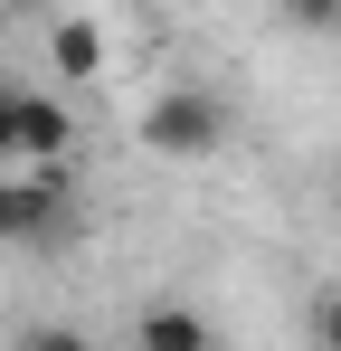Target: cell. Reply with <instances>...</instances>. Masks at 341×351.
Segmentation results:
<instances>
[{"label":"cell","mask_w":341,"mask_h":351,"mask_svg":"<svg viewBox=\"0 0 341 351\" xmlns=\"http://www.w3.org/2000/svg\"><path fill=\"white\" fill-rule=\"evenodd\" d=\"M284 10H294V19H313V29H323V19H341V0H284Z\"/></svg>","instance_id":"obj_8"},{"label":"cell","mask_w":341,"mask_h":351,"mask_svg":"<svg viewBox=\"0 0 341 351\" xmlns=\"http://www.w3.org/2000/svg\"><path fill=\"white\" fill-rule=\"evenodd\" d=\"M66 143H76V123H66L57 95L0 86V171H10V162H66Z\"/></svg>","instance_id":"obj_3"},{"label":"cell","mask_w":341,"mask_h":351,"mask_svg":"<svg viewBox=\"0 0 341 351\" xmlns=\"http://www.w3.org/2000/svg\"><path fill=\"white\" fill-rule=\"evenodd\" d=\"M133 351H209V323H199L190 304H152V313L133 323Z\"/></svg>","instance_id":"obj_4"},{"label":"cell","mask_w":341,"mask_h":351,"mask_svg":"<svg viewBox=\"0 0 341 351\" xmlns=\"http://www.w3.org/2000/svg\"><path fill=\"white\" fill-rule=\"evenodd\" d=\"M48 66H57V76H105V29H95V19H57Z\"/></svg>","instance_id":"obj_5"},{"label":"cell","mask_w":341,"mask_h":351,"mask_svg":"<svg viewBox=\"0 0 341 351\" xmlns=\"http://www.w3.org/2000/svg\"><path fill=\"white\" fill-rule=\"evenodd\" d=\"M19 351H95V342H86V332H66V323H48V332H29Z\"/></svg>","instance_id":"obj_7"},{"label":"cell","mask_w":341,"mask_h":351,"mask_svg":"<svg viewBox=\"0 0 341 351\" xmlns=\"http://www.w3.org/2000/svg\"><path fill=\"white\" fill-rule=\"evenodd\" d=\"M332 209H341V171H332Z\"/></svg>","instance_id":"obj_9"},{"label":"cell","mask_w":341,"mask_h":351,"mask_svg":"<svg viewBox=\"0 0 341 351\" xmlns=\"http://www.w3.org/2000/svg\"><path fill=\"white\" fill-rule=\"evenodd\" d=\"M313 351H341V285L313 294Z\"/></svg>","instance_id":"obj_6"},{"label":"cell","mask_w":341,"mask_h":351,"mask_svg":"<svg viewBox=\"0 0 341 351\" xmlns=\"http://www.w3.org/2000/svg\"><path fill=\"white\" fill-rule=\"evenodd\" d=\"M66 237H76L66 162H10L0 171V247H66Z\"/></svg>","instance_id":"obj_1"},{"label":"cell","mask_w":341,"mask_h":351,"mask_svg":"<svg viewBox=\"0 0 341 351\" xmlns=\"http://www.w3.org/2000/svg\"><path fill=\"white\" fill-rule=\"evenodd\" d=\"M218 133H227V105L209 86H170L142 105V152H162V162H209Z\"/></svg>","instance_id":"obj_2"}]
</instances>
